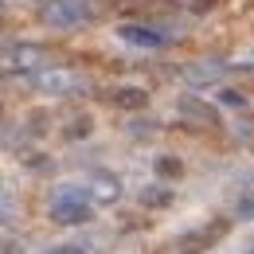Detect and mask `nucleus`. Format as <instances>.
<instances>
[{
  "instance_id": "obj_1",
  "label": "nucleus",
  "mask_w": 254,
  "mask_h": 254,
  "mask_svg": "<svg viewBox=\"0 0 254 254\" xmlns=\"http://www.w3.org/2000/svg\"><path fill=\"white\" fill-rule=\"evenodd\" d=\"M47 215L55 223H63V227H82V223L94 219V199H90V188L82 184H63V188L51 195V203H47Z\"/></svg>"
},
{
  "instance_id": "obj_2",
  "label": "nucleus",
  "mask_w": 254,
  "mask_h": 254,
  "mask_svg": "<svg viewBox=\"0 0 254 254\" xmlns=\"http://www.w3.org/2000/svg\"><path fill=\"white\" fill-rule=\"evenodd\" d=\"M94 16V4L90 0H43L39 4V20L47 24V28H78V24H86Z\"/></svg>"
},
{
  "instance_id": "obj_3",
  "label": "nucleus",
  "mask_w": 254,
  "mask_h": 254,
  "mask_svg": "<svg viewBox=\"0 0 254 254\" xmlns=\"http://www.w3.org/2000/svg\"><path fill=\"white\" fill-rule=\"evenodd\" d=\"M28 82H32V90L51 94V98L78 94V90L86 86V82H82V74H74V70H66V66H43V70H35Z\"/></svg>"
},
{
  "instance_id": "obj_4",
  "label": "nucleus",
  "mask_w": 254,
  "mask_h": 254,
  "mask_svg": "<svg viewBox=\"0 0 254 254\" xmlns=\"http://www.w3.org/2000/svg\"><path fill=\"white\" fill-rule=\"evenodd\" d=\"M176 118H180V126L188 129H219V110L211 106V102H203L199 94H180L176 98Z\"/></svg>"
},
{
  "instance_id": "obj_5",
  "label": "nucleus",
  "mask_w": 254,
  "mask_h": 254,
  "mask_svg": "<svg viewBox=\"0 0 254 254\" xmlns=\"http://www.w3.org/2000/svg\"><path fill=\"white\" fill-rule=\"evenodd\" d=\"M227 231H231V219H211V223H203V227H191V231H184V235L176 239V254H203V251H211Z\"/></svg>"
},
{
  "instance_id": "obj_6",
  "label": "nucleus",
  "mask_w": 254,
  "mask_h": 254,
  "mask_svg": "<svg viewBox=\"0 0 254 254\" xmlns=\"http://www.w3.org/2000/svg\"><path fill=\"white\" fill-rule=\"evenodd\" d=\"M16 66L20 70H43V66H51V51L47 47H39V43H4V70L8 74H16Z\"/></svg>"
},
{
  "instance_id": "obj_7",
  "label": "nucleus",
  "mask_w": 254,
  "mask_h": 254,
  "mask_svg": "<svg viewBox=\"0 0 254 254\" xmlns=\"http://www.w3.org/2000/svg\"><path fill=\"white\" fill-rule=\"evenodd\" d=\"M137 203H141L145 211H168V207L176 203V188H168L164 180H153L149 188L137 191Z\"/></svg>"
},
{
  "instance_id": "obj_8",
  "label": "nucleus",
  "mask_w": 254,
  "mask_h": 254,
  "mask_svg": "<svg viewBox=\"0 0 254 254\" xmlns=\"http://www.w3.org/2000/svg\"><path fill=\"white\" fill-rule=\"evenodd\" d=\"M86 188H90V199H94V203H118V199H122V180H118L114 172H94V176L86 180Z\"/></svg>"
},
{
  "instance_id": "obj_9",
  "label": "nucleus",
  "mask_w": 254,
  "mask_h": 254,
  "mask_svg": "<svg viewBox=\"0 0 254 254\" xmlns=\"http://www.w3.org/2000/svg\"><path fill=\"white\" fill-rule=\"evenodd\" d=\"M106 102H110L114 110H145V106H149V94H145V86H110V90H106Z\"/></svg>"
},
{
  "instance_id": "obj_10",
  "label": "nucleus",
  "mask_w": 254,
  "mask_h": 254,
  "mask_svg": "<svg viewBox=\"0 0 254 254\" xmlns=\"http://www.w3.org/2000/svg\"><path fill=\"white\" fill-rule=\"evenodd\" d=\"M223 70H227V66L215 63V59H199V63L184 66V78H188V86H215L223 78Z\"/></svg>"
},
{
  "instance_id": "obj_11",
  "label": "nucleus",
  "mask_w": 254,
  "mask_h": 254,
  "mask_svg": "<svg viewBox=\"0 0 254 254\" xmlns=\"http://www.w3.org/2000/svg\"><path fill=\"white\" fill-rule=\"evenodd\" d=\"M118 35H122L126 43H133V47H164V43H168V35L153 32V28H145V24H122Z\"/></svg>"
},
{
  "instance_id": "obj_12",
  "label": "nucleus",
  "mask_w": 254,
  "mask_h": 254,
  "mask_svg": "<svg viewBox=\"0 0 254 254\" xmlns=\"http://www.w3.org/2000/svg\"><path fill=\"white\" fill-rule=\"evenodd\" d=\"M153 172H157V180H180L184 176V160L172 157V153H160V157H153Z\"/></svg>"
},
{
  "instance_id": "obj_13",
  "label": "nucleus",
  "mask_w": 254,
  "mask_h": 254,
  "mask_svg": "<svg viewBox=\"0 0 254 254\" xmlns=\"http://www.w3.org/2000/svg\"><path fill=\"white\" fill-rule=\"evenodd\" d=\"M235 219L239 223H254V184L239 188V195H235Z\"/></svg>"
},
{
  "instance_id": "obj_14",
  "label": "nucleus",
  "mask_w": 254,
  "mask_h": 254,
  "mask_svg": "<svg viewBox=\"0 0 254 254\" xmlns=\"http://www.w3.org/2000/svg\"><path fill=\"white\" fill-rule=\"evenodd\" d=\"M90 129H94V122H90V114H78V118H70V126L63 129L70 141H78V137H90Z\"/></svg>"
},
{
  "instance_id": "obj_15",
  "label": "nucleus",
  "mask_w": 254,
  "mask_h": 254,
  "mask_svg": "<svg viewBox=\"0 0 254 254\" xmlns=\"http://www.w3.org/2000/svg\"><path fill=\"white\" fill-rule=\"evenodd\" d=\"M219 102H223V106H231V110H247V94H243V90H235V86H223V90H219Z\"/></svg>"
},
{
  "instance_id": "obj_16",
  "label": "nucleus",
  "mask_w": 254,
  "mask_h": 254,
  "mask_svg": "<svg viewBox=\"0 0 254 254\" xmlns=\"http://www.w3.org/2000/svg\"><path fill=\"white\" fill-rule=\"evenodd\" d=\"M129 133H133V137H153V133H157V122H133Z\"/></svg>"
},
{
  "instance_id": "obj_17",
  "label": "nucleus",
  "mask_w": 254,
  "mask_h": 254,
  "mask_svg": "<svg viewBox=\"0 0 254 254\" xmlns=\"http://www.w3.org/2000/svg\"><path fill=\"white\" fill-rule=\"evenodd\" d=\"M47 254H90L86 247H78V243H63V247H51Z\"/></svg>"
},
{
  "instance_id": "obj_18",
  "label": "nucleus",
  "mask_w": 254,
  "mask_h": 254,
  "mask_svg": "<svg viewBox=\"0 0 254 254\" xmlns=\"http://www.w3.org/2000/svg\"><path fill=\"white\" fill-rule=\"evenodd\" d=\"M219 0H188V8L191 12H207V8H215Z\"/></svg>"
}]
</instances>
